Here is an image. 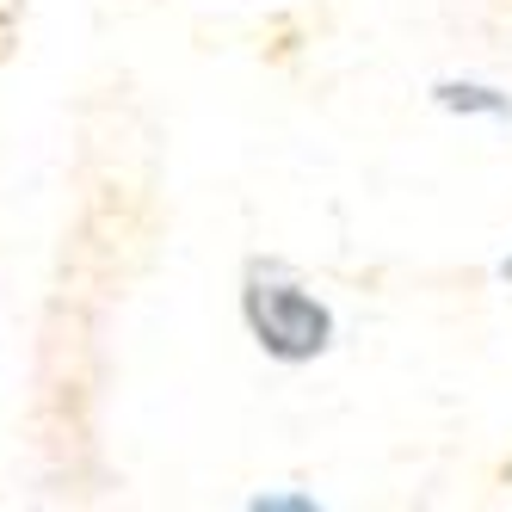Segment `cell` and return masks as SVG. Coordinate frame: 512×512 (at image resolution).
Here are the masks:
<instances>
[{"label":"cell","mask_w":512,"mask_h":512,"mask_svg":"<svg viewBox=\"0 0 512 512\" xmlns=\"http://www.w3.org/2000/svg\"><path fill=\"white\" fill-rule=\"evenodd\" d=\"M247 321L260 346L272 358H315L327 340H334V321L315 297H303L297 284H278V278H253L247 284Z\"/></svg>","instance_id":"cell-1"},{"label":"cell","mask_w":512,"mask_h":512,"mask_svg":"<svg viewBox=\"0 0 512 512\" xmlns=\"http://www.w3.org/2000/svg\"><path fill=\"white\" fill-rule=\"evenodd\" d=\"M438 105H451V112H506V99L488 87H438Z\"/></svg>","instance_id":"cell-2"},{"label":"cell","mask_w":512,"mask_h":512,"mask_svg":"<svg viewBox=\"0 0 512 512\" xmlns=\"http://www.w3.org/2000/svg\"><path fill=\"white\" fill-rule=\"evenodd\" d=\"M506 278H512V260H506Z\"/></svg>","instance_id":"cell-3"}]
</instances>
